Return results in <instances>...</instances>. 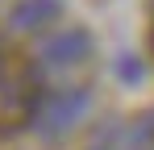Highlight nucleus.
<instances>
[{"label": "nucleus", "instance_id": "f257e3e1", "mask_svg": "<svg viewBox=\"0 0 154 150\" xmlns=\"http://www.w3.org/2000/svg\"><path fill=\"white\" fill-rule=\"evenodd\" d=\"M83 108H88V88H71V92H50L46 100H38L33 117L42 125V133H63L67 125L79 121Z\"/></svg>", "mask_w": 154, "mask_h": 150}, {"label": "nucleus", "instance_id": "f03ea898", "mask_svg": "<svg viewBox=\"0 0 154 150\" xmlns=\"http://www.w3.org/2000/svg\"><path fill=\"white\" fill-rule=\"evenodd\" d=\"M88 54H92V33H88V29H58V33L46 38L42 50H38L42 67H50V71H71Z\"/></svg>", "mask_w": 154, "mask_h": 150}, {"label": "nucleus", "instance_id": "7ed1b4c3", "mask_svg": "<svg viewBox=\"0 0 154 150\" xmlns=\"http://www.w3.org/2000/svg\"><path fill=\"white\" fill-rule=\"evenodd\" d=\"M58 0H17L13 13H8V29L13 33H38L50 21H58Z\"/></svg>", "mask_w": 154, "mask_h": 150}, {"label": "nucleus", "instance_id": "20e7f679", "mask_svg": "<svg viewBox=\"0 0 154 150\" xmlns=\"http://www.w3.org/2000/svg\"><path fill=\"white\" fill-rule=\"evenodd\" d=\"M92 150H112V146H104V142H96V146H92Z\"/></svg>", "mask_w": 154, "mask_h": 150}, {"label": "nucleus", "instance_id": "39448f33", "mask_svg": "<svg viewBox=\"0 0 154 150\" xmlns=\"http://www.w3.org/2000/svg\"><path fill=\"white\" fill-rule=\"evenodd\" d=\"M0 71H4V54H0Z\"/></svg>", "mask_w": 154, "mask_h": 150}]
</instances>
